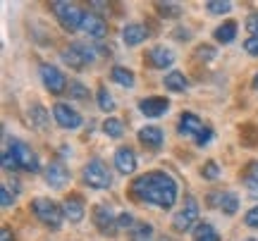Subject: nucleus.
Masks as SVG:
<instances>
[{
    "instance_id": "nucleus-1",
    "label": "nucleus",
    "mask_w": 258,
    "mask_h": 241,
    "mask_svg": "<svg viewBox=\"0 0 258 241\" xmlns=\"http://www.w3.org/2000/svg\"><path fill=\"white\" fill-rule=\"evenodd\" d=\"M129 196L137 203H148V205H156V208L167 210L177 201V182L167 172H163V170H151L146 175H139L132 182Z\"/></svg>"
},
{
    "instance_id": "nucleus-2",
    "label": "nucleus",
    "mask_w": 258,
    "mask_h": 241,
    "mask_svg": "<svg viewBox=\"0 0 258 241\" xmlns=\"http://www.w3.org/2000/svg\"><path fill=\"white\" fill-rule=\"evenodd\" d=\"M31 210H34V215H36V220L41 224H46L50 229H60L62 227V220H64L62 205H57L55 201H50V198H36L31 203Z\"/></svg>"
},
{
    "instance_id": "nucleus-3",
    "label": "nucleus",
    "mask_w": 258,
    "mask_h": 241,
    "mask_svg": "<svg viewBox=\"0 0 258 241\" xmlns=\"http://www.w3.org/2000/svg\"><path fill=\"white\" fill-rule=\"evenodd\" d=\"M82 179H84V184L91 186V189H110V184H112L110 170L98 158L89 160V163L82 167Z\"/></svg>"
},
{
    "instance_id": "nucleus-4",
    "label": "nucleus",
    "mask_w": 258,
    "mask_h": 241,
    "mask_svg": "<svg viewBox=\"0 0 258 241\" xmlns=\"http://www.w3.org/2000/svg\"><path fill=\"white\" fill-rule=\"evenodd\" d=\"M53 12H55L57 22H60L67 31L82 29L84 15H86V12H84L79 5H74V3H53Z\"/></svg>"
},
{
    "instance_id": "nucleus-5",
    "label": "nucleus",
    "mask_w": 258,
    "mask_h": 241,
    "mask_svg": "<svg viewBox=\"0 0 258 241\" xmlns=\"http://www.w3.org/2000/svg\"><path fill=\"white\" fill-rule=\"evenodd\" d=\"M10 153H12V158L17 160V165L22 167V170H27V172H38V170H41L36 153L29 148L24 141H17V139L10 141Z\"/></svg>"
},
{
    "instance_id": "nucleus-6",
    "label": "nucleus",
    "mask_w": 258,
    "mask_h": 241,
    "mask_svg": "<svg viewBox=\"0 0 258 241\" xmlns=\"http://www.w3.org/2000/svg\"><path fill=\"white\" fill-rule=\"evenodd\" d=\"M93 57H96V50L84 46V43H72L67 50H62V62L70 65L72 69H84V65L91 62Z\"/></svg>"
},
{
    "instance_id": "nucleus-7",
    "label": "nucleus",
    "mask_w": 258,
    "mask_h": 241,
    "mask_svg": "<svg viewBox=\"0 0 258 241\" xmlns=\"http://www.w3.org/2000/svg\"><path fill=\"white\" fill-rule=\"evenodd\" d=\"M196 220H199V203H196L194 198H186L184 208H182V210L175 215V220H172V229L179 234L189 232V229H196V227H194Z\"/></svg>"
},
{
    "instance_id": "nucleus-8",
    "label": "nucleus",
    "mask_w": 258,
    "mask_h": 241,
    "mask_svg": "<svg viewBox=\"0 0 258 241\" xmlns=\"http://www.w3.org/2000/svg\"><path fill=\"white\" fill-rule=\"evenodd\" d=\"M41 79H43V86H46L50 93H55V96H60V93H64L67 89H70V84H67V76L57 69V67L53 65H43L41 67Z\"/></svg>"
},
{
    "instance_id": "nucleus-9",
    "label": "nucleus",
    "mask_w": 258,
    "mask_h": 241,
    "mask_svg": "<svg viewBox=\"0 0 258 241\" xmlns=\"http://www.w3.org/2000/svg\"><path fill=\"white\" fill-rule=\"evenodd\" d=\"M91 217H93V224H96V229L101 234H115V229H117V220H115V215H112V210L108 208V205H93L91 210Z\"/></svg>"
},
{
    "instance_id": "nucleus-10",
    "label": "nucleus",
    "mask_w": 258,
    "mask_h": 241,
    "mask_svg": "<svg viewBox=\"0 0 258 241\" xmlns=\"http://www.w3.org/2000/svg\"><path fill=\"white\" fill-rule=\"evenodd\" d=\"M53 117L62 129H79L82 127V115L74 108H70L67 103H55L53 105Z\"/></svg>"
},
{
    "instance_id": "nucleus-11",
    "label": "nucleus",
    "mask_w": 258,
    "mask_h": 241,
    "mask_svg": "<svg viewBox=\"0 0 258 241\" xmlns=\"http://www.w3.org/2000/svg\"><path fill=\"white\" fill-rule=\"evenodd\" d=\"M146 62H148L151 69H165V67H172V62H175V53L165 46H153V48H148Z\"/></svg>"
},
{
    "instance_id": "nucleus-12",
    "label": "nucleus",
    "mask_w": 258,
    "mask_h": 241,
    "mask_svg": "<svg viewBox=\"0 0 258 241\" xmlns=\"http://www.w3.org/2000/svg\"><path fill=\"white\" fill-rule=\"evenodd\" d=\"M67 179H70V172H67V167L64 163L60 160H53V163H48L46 167V182L50 189H62L67 184Z\"/></svg>"
},
{
    "instance_id": "nucleus-13",
    "label": "nucleus",
    "mask_w": 258,
    "mask_h": 241,
    "mask_svg": "<svg viewBox=\"0 0 258 241\" xmlns=\"http://www.w3.org/2000/svg\"><path fill=\"white\" fill-rule=\"evenodd\" d=\"M139 110L146 117H160V115H165L170 110V101L163 98V96H151V98H144L139 103Z\"/></svg>"
},
{
    "instance_id": "nucleus-14",
    "label": "nucleus",
    "mask_w": 258,
    "mask_h": 241,
    "mask_svg": "<svg viewBox=\"0 0 258 241\" xmlns=\"http://www.w3.org/2000/svg\"><path fill=\"white\" fill-rule=\"evenodd\" d=\"M82 31L93 38H103L108 34V24H105V19H103L101 15L86 12V15H84V22H82Z\"/></svg>"
},
{
    "instance_id": "nucleus-15",
    "label": "nucleus",
    "mask_w": 258,
    "mask_h": 241,
    "mask_svg": "<svg viewBox=\"0 0 258 241\" xmlns=\"http://www.w3.org/2000/svg\"><path fill=\"white\" fill-rule=\"evenodd\" d=\"M115 167H117L120 175H132L137 170V155H134V150L127 148V146L115 150Z\"/></svg>"
},
{
    "instance_id": "nucleus-16",
    "label": "nucleus",
    "mask_w": 258,
    "mask_h": 241,
    "mask_svg": "<svg viewBox=\"0 0 258 241\" xmlns=\"http://www.w3.org/2000/svg\"><path fill=\"white\" fill-rule=\"evenodd\" d=\"M62 213H64V217L70 220V222H82L84 220V213H86V208H84V203H82V198L79 196H67L62 201Z\"/></svg>"
},
{
    "instance_id": "nucleus-17",
    "label": "nucleus",
    "mask_w": 258,
    "mask_h": 241,
    "mask_svg": "<svg viewBox=\"0 0 258 241\" xmlns=\"http://www.w3.org/2000/svg\"><path fill=\"white\" fill-rule=\"evenodd\" d=\"M203 124L194 112H182V117H179V127H177V131L182 134V136H199L203 131Z\"/></svg>"
},
{
    "instance_id": "nucleus-18",
    "label": "nucleus",
    "mask_w": 258,
    "mask_h": 241,
    "mask_svg": "<svg viewBox=\"0 0 258 241\" xmlns=\"http://www.w3.org/2000/svg\"><path fill=\"white\" fill-rule=\"evenodd\" d=\"M139 143H144V146H148V148H160L163 146V131L158 129V127H144V129H139L137 134Z\"/></svg>"
},
{
    "instance_id": "nucleus-19",
    "label": "nucleus",
    "mask_w": 258,
    "mask_h": 241,
    "mask_svg": "<svg viewBox=\"0 0 258 241\" xmlns=\"http://www.w3.org/2000/svg\"><path fill=\"white\" fill-rule=\"evenodd\" d=\"M146 36H148V31H146V27L144 24H127L124 27V31H122V41L127 43V46H139V43H144L146 41Z\"/></svg>"
},
{
    "instance_id": "nucleus-20",
    "label": "nucleus",
    "mask_w": 258,
    "mask_h": 241,
    "mask_svg": "<svg viewBox=\"0 0 258 241\" xmlns=\"http://www.w3.org/2000/svg\"><path fill=\"white\" fill-rule=\"evenodd\" d=\"M29 122L36 127L38 131H46L48 124H50V117H48L46 108L41 105V103H31V108H29Z\"/></svg>"
},
{
    "instance_id": "nucleus-21",
    "label": "nucleus",
    "mask_w": 258,
    "mask_h": 241,
    "mask_svg": "<svg viewBox=\"0 0 258 241\" xmlns=\"http://www.w3.org/2000/svg\"><path fill=\"white\" fill-rule=\"evenodd\" d=\"M110 76H112V82L120 84V86H124V89H134V82H137L134 72L127 69V67H112Z\"/></svg>"
},
{
    "instance_id": "nucleus-22",
    "label": "nucleus",
    "mask_w": 258,
    "mask_h": 241,
    "mask_svg": "<svg viewBox=\"0 0 258 241\" xmlns=\"http://www.w3.org/2000/svg\"><path fill=\"white\" fill-rule=\"evenodd\" d=\"M239 139H241V143H244L246 148H253V146H258V127L253 124V122L241 124V127H239Z\"/></svg>"
},
{
    "instance_id": "nucleus-23",
    "label": "nucleus",
    "mask_w": 258,
    "mask_h": 241,
    "mask_svg": "<svg viewBox=\"0 0 258 241\" xmlns=\"http://www.w3.org/2000/svg\"><path fill=\"white\" fill-rule=\"evenodd\" d=\"M215 41H220V43H232L234 38H237V22H222L220 27L215 29Z\"/></svg>"
},
{
    "instance_id": "nucleus-24",
    "label": "nucleus",
    "mask_w": 258,
    "mask_h": 241,
    "mask_svg": "<svg viewBox=\"0 0 258 241\" xmlns=\"http://www.w3.org/2000/svg\"><path fill=\"white\" fill-rule=\"evenodd\" d=\"M165 89L167 91H175V93H182L189 89V79H186L182 72H170L165 76Z\"/></svg>"
},
{
    "instance_id": "nucleus-25",
    "label": "nucleus",
    "mask_w": 258,
    "mask_h": 241,
    "mask_svg": "<svg viewBox=\"0 0 258 241\" xmlns=\"http://www.w3.org/2000/svg\"><path fill=\"white\" fill-rule=\"evenodd\" d=\"M129 241H153V227L148 222H137L129 229Z\"/></svg>"
},
{
    "instance_id": "nucleus-26",
    "label": "nucleus",
    "mask_w": 258,
    "mask_h": 241,
    "mask_svg": "<svg viewBox=\"0 0 258 241\" xmlns=\"http://www.w3.org/2000/svg\"><path fill=\"white\" fill-rule=\"evenodd\" d=\"M194 241H220V234L215 232L213 224L201 222L196 224V229H194Z\"/></svg>"
},
{
    "instance_id": "nucleus-27",
    "label": "nucleus",
    "mask_w": 258,
    "mask_h": 241,
    "mask_svg": "<svg viewBox=\"0 0 258 241\" xmlns=\"http://www.w3.org/2000/svg\"><path fill=\"white\" fill-rule=\"evenodd\" d=\"M244 179H246V189L251 191V196H256L258 198V160H253V163L246 167Z\"/></svg>"
},
{
    "instance_id": "nucleus-28",
    "label": "nucleus",
    "mask_w": 258,
    "mask_h": 241,
    "mask_svg": "<svg viewBox=\"0 0 258 241\" xmlns=\"http://www.w3.org/2000/svg\"><path fill=\"white\" fill-rule=\"evenodd\" d=\"M103 131H105L110 139H120L122 134H124V124H122L117 117H108V120L103 122Z\"/></svg>"
},
{
    "instance_id": "nucleus-29",
    "label": "nucleus",
    "mask_w": 258,
    "mask_h": 241,
    "mask_svg": "<svg viewBox=\"0 0 258 241\" xmlns=\"http://www.w3.org/2000/svg\"><path fill=\"white\" fill-rule=\"evenodd\" d=\"M222 213L225 215H234L237 210H239V196L237 194H222Z\"/></svg>"
},
{
    "instance_id": "nucleus-30",
    "label": "nucleus",
    "mask_w": 258,
    "mask_h": 241,
    "mask_svg": "<svg viewBox=\"0 0 258 241\" xmlns=\"http://www.w3.org/2000/svg\"><path fill=\"white\" fill-rule=\"evenodd\" d=\"M156 10L160 17H179L182 15V8L177 5V3H156Z\"/></svg>"
},
{
    "instance_id": "nucleus-31",
    "label": "nucleus",
    "mask_w": 258,
    "mask_h": 241,
    "mask_svg": "<svg viewBox=\"0 0 258 241\" xmlns=\"http://www.w3.org/2000/svg\"><path fill=\"white\" fill-rule=\"evenodd\" d=\"M206 10H208L211 15H225V12L232 10V3H227V0H208V3H206Z\"/></svg>"
},
{
    "instance_id": "nucleus-32",
    "label": "nucleus",
    "mask_w": 258,
    "mask_h": 241,
    "mask_svg": "<svg viewBox=\"0 0 258 241\" xmlns=\"http://www.w3.org/2000/svg\"><path fill=\"white\" fill-rule=\"evenodd\" d=\"M98 108H101V110H105V112L115 110V101H112V96L108 93V89H105V86H101V89H98Z\"/></svg>"
},
{
    "instance_id": "nucleus-33",
    "label": "nucleus",
    "mask_w": 258,
    "mask_h": 241,
    "mask_svg": "<svg viewBox=\"0 0 258 241\" xmlns=\"http://www.w3.org/2000/svg\"><path fill=\"white\" fill-rule=\"evenodd\" d=\"M70 96L77 98V101H84V98H89V86H84L82 82H70Z\"/></svg>"
},
{
    "instance_id": "nucleus-34",
    "label": "nucleus",
    "mask_w": 258,
    "mask_h": 241,
    "mask_svg": "<svg viewBox=\"0 0 258 241\" xmlns=\"http://www.w3.org/2000/svg\"><path fill=\"white\" fill-rule=\"evenodd\" d=\"M201 175H203V179H218V177H220V167H218V163H215V160H208V163H206V165L201 167Z\"/></svg>"
},
{
    "instance_id": "nucleus-35",
    "label": "nucleus",
    "mask_w": 258,
    "mask_h": 241,
    "mask_svg": "<svg viewBox=\"0 0 258 241\" xmlns=\"http://www.w3.org/2000/svg\"><path fill=\"white\" fill-rule=\"evenodd\" d=\"M244 224L251 227V229H258V205H253L249 213L244 215Z\"/></svg>"
},
{
    "instance_id": "nucleus-36",
    "label": "nucleus",
    "mask_w": 258,
    "mask_h": 241,
    "mask_svg": "<svg viewBox=\"0 0 258 241\" xmlns=\"http://www.w3.org/2000/svg\"><path fill=\"white\" fill-rule=\"evenodd\" d=\"M244 50L249 53V55L258 57V36H249L246 41H244Z\"/></svg>"
},
{
    "instance_id": "nucleus-37",
    "label": "nucleus",
    "mask_w": 258,
    "mask_h": 241,
    "mask_svg": "<svg viewBox=\"0 0 258 241\" xmlns=\"http://www.w3.org/2000/svg\"><path fill=\"white\" fill-rule=\"evenodd\" d=\"M196 57H199V60H213V57H215V48L199 46V48H196Z\"/></svg>"
},
{
    "instance_id": "nucleus-38",
    "label": "nucleus",
    "mask_w": 258,
    "mask_h": 241,
    "mask_svg": "<svg viewBox=\"0 0 258 241\" xmlns=\"http://www.w3.org/2000/svg\"><path fill=\"white\" fill-rule=\"evenodd\" d=\"M246 29L251 31V36H258V12L246 17Z\"/></svg>"
},
{
    "instance_id": "nucleus-39",
    "label": "nucleus",
    "mask_w": 258,
    "mask_h": 241,
    "mask_svg": "<svg viewBox=\"0 0 258 241\" xmlns=\"http://www.w3.org/2000/svg\"><path fill=\"white\" fill-rule=\"evenodd\" d=\"M134 224H137V222H134V217H132L129 213H122L120 217H117V227H122V229H127V227L132 229Z\"/></svg>"
},
{
    "instance_id": "nucleus-40",
    "label": "nucleus",
    "mask_w": 258,
    "mask_h": 241,
    "mask_svg": "<svg viewBox=\"0 0 258 241\" xmlns=\"http://www.w3.org/2000/svg\"><path fill=\"white\" fill-rule=\"evenodd\" d=\"M211 139H213V129H211V127H203V131L196 136V143H199V146H206Z\"/></svg>"
},
{
    "instance_id": "nucleus-41",
    "label": "nucleus",
    "mask_w": 258,
    "mask_h": 241,
    "mask_svg": "<svg viewBox=\"0 0 258 241\" xmlns=\"http://www.w3.org/2000/svg\"><path fill=\"white\" fill-rule=\"evenodd\" d=\"M0 203H3V208H10V205L15 203V201H12V196H10V191L5 189V186H0Z\"/></svg>"
},
{
    "instance_id": "nucleus-42",
    "label": "nucleus",
    "mask_w": 258,
    "mask_h": 241,
    "mask_svg": "<svg viewBox=\"0 0 258 241\" xmlns=\"http://www.w3.org/2000/svg\"><path fill=\"white\" fill-rule=\"evenodd\" d=\"M3 167H5V170H10V167H19L17 160L12 158V153H5V155H3Z\"/></svg>"
},
{
    "instance_id": "nucleus-43",
    "label": "nucleus",
    "mask_w": 258,
    "mask_h": 241,
    "mask_svg": "<svg viewBox=\"0 0 258 241\" xmlns=\"http://www.w3.org/2000/svg\"><path fill=\"white\" fill-rule=\"evenodd\" d=\"M0 241H15V234L10 232L8 227H3V232H0Z\"/></svg>"
},
{
    "instance_id": "nucleus-44",
    "label": "nucleus",
    "mask_w": 258,
    "mask_h": 241,
    "mask_svg": "<svg viewBox=\"0 0 258 241\" xmlns=\"http://www.w3.org/2000/svg\"><path fill=\"white\" fill-rule=\"evenodd\" d=\"M175 38L177 41H189V38H191V31H175Z\"/></svg>"
},
{
    "instance_id": "nucleus-45",
    "label": "nucleus",
    "mask_w": 258,
    "mask_h": 241,
    "mask_svg": "<svg viewBox=\"0 0 258 241\" xmlns=\"http://www.w3.org/2000/svg\"><path fill=\"white\" fill-rule=\"evenodd\" d=\"M253 89H258V72H256V76H253Z\"/></svg>"
},
{
    "instance_id": "nucleus-46",
    "label": "nucleus",
    "mask_w": 258,
    "mask_h": 241,
    "mask_svg": "<svg viewBox=\"0 0 258 241\" xmlns=\"http://www.w3.org/2000/svg\"><path fill=\"white\" fill-rule=\"evenodd\" d=\"M244 241H256V239H244Z\"/></svg>"
}]
</instances>
